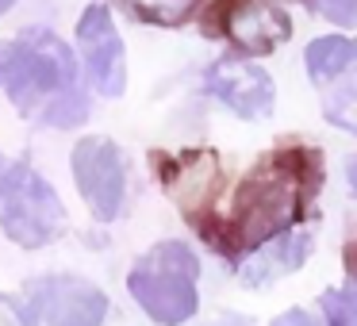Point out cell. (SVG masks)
<instances>
[{
	"label": "cell",
	"instance_id": "6da1fadb",
	"mask_svg": "<svg viewBox=\"0 0 357 326\" xmlns=\"http://www.w3.org/2000/svg\"><path fill=\"white\" fill-rule=\"evenodd\" d=\"M323 188V154L311 146L269 150L234 192L223 234L215 238L219 254H257L273 238H284Z\"/></svg>",
	"mask_w": 357,
	"mask_h": 326
},
{
	"label": "cell",
	"instance_id": "7a4b0ae2",
	"mask_svg": "<svg viewBox=\"0 0 357 326\" xmlns=\"http://www.w3.org/2000/svg\"><path fill=\"white\" fill-rule=\"evenodd\" d=\"M0 85L24 116H35L47 127H77L89 116V100L77 88L73 50L54 31L27 27L0 54Z\"/></svg>",
	"mask_w": 357,
	"mask_h": 326
},
{
	"label": "cell",
	"instance_id": "3957f363",
	"mask_svg": "<svg viewBox=\"0 0 357 326\" xmlns=\"http://www.w3.org/2000/svg\"><path fill=\"white\" fill-rule=\"evenodd\" d=\"M200 261L185 242H158L150 254H142L127 272V292L135 295L142 311L162 326H177L196 315L200 292H196Z\"/></svg>",
	"mask_w": 357,
	"mask_h": 326
},
{
	"label": "cell",
	"instance_id": "277c9868",
	"mask_svg": "<svg viewBox=\"0 0 357 326\" xmlns=\"http://www.w3.org/2000/svg\"><path fill=\"white\" fill-rule=\"evenodd\" d=\"M66 226L58 192L27 162L0 165V231L16 246L39 249L54 242Z\"/></svg>",
	"mask_w": 357,
	"mask_h": 326
},
{
	"label": "cell",
	"instance_id": "5b68a950",
	"mask_svg": "<svg viewBox=\"0 0 357 326\" xmlns=\"http://www.w3.org/2000/svg\"><path fill=\"white\" fill-rule=\"evenodd\" d=\"M108 295L81 277H39L24 292L27 326H104Z\"/></svg>",
	"mask_w": 357,
	"mask_h": 326
},
{
	"label": "cell",
	"instance_id": "8992f818",
	"mask_svg": "<svg viewBox=\"0 0 357 326\" xmlns=\"http://www.w3.org/2000/svg\"><path fill=\"white\" fill-rule=\"evenodd\" d=\"M208 35H223L242 54L265 58L292 39V20L269 0H215L208 16Z\"/></svg>",
	"mask_w": 357,
	"mask_h": 326
},
{
	"label": "cell",
	"instance_id": "52a82bcc",
	"mask_svg": "<svg viewBox=\"0 0 357 326\" xmlns=\"http://www.w3.org/2000/svg\"><path fill=\"white\" fill-rule=\"evenodd\" d=\"M70 165H73V180H77L89 211L100 223H112L123 211V200H127V162L119 154V146L112 139H104V134H89V139L77 142Z\"/></svg>",
	"mask_w": 357,
	"mask_h": 326
},
{
	"label": "cell",
	"instance_id": "ba28073f",
	"mask_svg": "<svg viewBox=\"0 0 357 326\" xmlns=\"http://www.w3.org/2000/svg\"><path fill=\"white\" fill-rule=\"evenodd\" d=\"M77 47H81V62L85 73L93 81L96 93L104 96H123L127 88V54H123V39H119L112 12L100 0L89 4L85 16L77 24Z\"/></svg>",
	"mask_w": 357,
	"mask_h": 326
},
{
	"label": "cell",
	"instance_id": "9c48e42d",
	"mask_svg": "<svg viewBox=\"0 0 357 326\" xmlns=\"http://www.w3.org/2000/svg\"><path fill=\"white\" fill-rule=\"evenodd\" d=\"M204 88L242 119H265L273 111V81L261 65L223 58L204 73Z\"/></svg>",
	"mask_w": 357,
	"mask_h": 326
},
{
	"label": "cell",
	"instance_id": "30bf717a",
	"mask_svg": "<svg viewBox=\"0 0 357 326\" xmlns=\"http://www.w3.org/2000/svg\"><path fill=\"white\" fill-rule=\"evenodd\" d=\"M158 169H162V188L185 208L188 223L196 226L223 180L219 157L211 150H188L181 157H158Z\"/></svg>",
	"mask_w": 357,
	"mask_h": 326
},
{
	"label": "cell",
	"instance_id": "8fae6325",
	"mask_svg": "<svg viewBox=\"0 0 357 326\" xmlns=\"http://www.w3.org/2000/svg\"><path fill=\"white\" fill-rule=\"evenodd\" d=\"M307 249H311L307 234H284V238H277L273 246L257 249L250 265H242V280H246L250 288H257V284H265V280H273V277H284V272L300 269L303 257H307Z\"/></svg>",
	"mask_w": 357,
	"mask_h": 326
},
{
	"label": "cell",
	"instance_id": "7c38bea8",
	"mask_svg": "<svg viewBox=\"0 0 357 326\" xmlns=\"http://www.w3.org/2000/svg\"><path fill=\"white\" fill-rule=\"evenodd\" d=\"M303 65H307V77L315 85L338 77V73L357 70V39H342V35H326V39H315L303 54Z\"/></svg>",
	"mask_w": 357,
	"mask_h": 326
},
{
	"label": "cell",
	"instance_id": "4fadbf2b",
	"mask_svg": "<svg viewBox=\"0 0 357 326\" xmlns=\"http://www.w3.org/2000/svg\"><path fill=\"white\" fill-rule=\"evenodd\" d=\"M116 4L131 20H142V24L154 27H181L200 8V0H116Z\"/></svg>",
	"mask_w": 357,
	"mask_h": 326
},
{
	"label": "cell",
	"instance_id": "5bb4252c",
	"mask_svg": "<svg viewBox=\"0 0 357 326\" xmlns=\"http://www.w3.org/2000/svg\"><path fill=\"white\" fill-rule=\"evenodd\" d=\"M326 326H357V292L354 288H331L319 300Z\"/></svg>",
	"mask_w": 357,
	"mask_h": 326
},
{
	"label": "cell",
	"instance_id": "9a60e30c",
	"mask_svg": "<svg viewBox=\"0 0 357 326\" xmlns=\"http://www.w3.org/2000/svg\"><path fill=\"white\" fill-rule=\"evenodd\" d=\"M326 119L342 131H354L357 134V85L354 88H342L338 96L326 100Z\"/></svg>",
	"mask_w": 357,
	"mask_h": 326
},
{
	"label": "cell",
	"instance_id": "2e32d148",
	"mask_svg": "<svg viewBox=\"0 0 357 326\" xmlns=\"http://www.w3.org/2000/svg\"><path fill=\"white\" fill-rule=\"evenodd\" d=\"M311 8L338 27H357V0H311Z\"/></svg>",
	"mask_w": 357,
	"mask_h": 326
},
{
	"label": "cell",
	"instance_id": "e0dca14e",
	"mask_svg": "<svg viewBox=\"0 0 357 326\" xmlns=\"http://www.w3.org/2000/svg\"><path fill=\"white\" fill-rule=\"evenodd\" d=\"M0 326H24V307L12 295H0Z\"/></svg>",
	"mask_w": 357,
	"mask_h": 326
},
{
	"label": "cell",
	"instance_id": "ac0fdd59",
	"mask_svg": "<svg viewBox=\"0 0 357 326\" xmlns=\"http://www.w3.org/2000/svg\"><path fill=\"white\" fill-rule=\"evenodd\" d=\"M273 326H315V318H311L307 311L292 307V311H288V315H280V318H277V323H273Z\"/></svg>",
	"mask_w": 357,
	"mask_h": 326
},
{
	"label": "cell",
	"instance_id": "d6986e66",
	"mask_svg": "<svg viewBox=\"0 0 357 326\" xmlns=\"http://www.w3.org/2000/svg\"><path fill=\"white\" fill-rule=\"evenodd\" d=\"M349 185H354V192H357V162L349 165Z\"/></svg>",
	"mask_w": 357,
	"mask_h": 326
},
{
	"label": "cell",
	"instance_id": "ffe728a7",
	"mask_svg": "<svg viewBox=\"0 0 357 326\" xmlns=\"http://www.w3.org/2000/svg\"><path fill=\"white\" fill-rule=\"evenodd\" d=\"M12 4H16V0H0V16H4V12L12 8Z\"/></svg>",
	"mask_w": 357,
	"mask_h": 326
}]
</instances>
